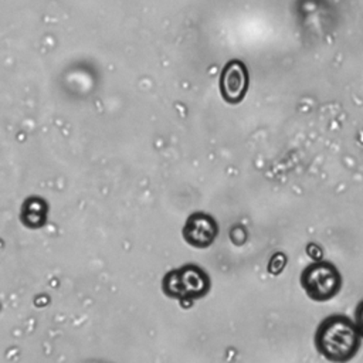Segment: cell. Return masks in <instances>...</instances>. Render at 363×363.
<instances>
[{
	"instance_id": "1",
	"label": "cell",
	"mask_w": 363,
	"mask_h": 363,
	"mask_svg": "<svg viewBox=\"0 0 363 363\" xmlns=\"http://www.w3.org/2000/svg\"><path fill=\"white\" fill-rule=\"evenodd\" d=\"M315 346L330 362H347L360 347V333L349 318L330 315L318 326Z\"/></svg>"
},
{
	"instance_id": "2",
	"label": "cell",
	"mask_w": 363,
	"mask_h": 363,
	"mask_svg": "<svg viewBox=\"0 0 363 363\" xmlns=\"http://www.w3.org/2000/svg\"><path fill=\"white\" fill-rule=\"evenodd\" d=\"M166 296L179 301H194L206 296L210 289V278L204 269L194 264H186L169 271L162 279Z\"/></svg>"
},
{
	"instance_id": "3",
	"label": "cell",
	"mask_w": 363,
	"mask_h": 363,
	"mask_svg": "<svg viewBox=\"0 0 363 363\" xmlns=\"http://www.w3.org/2000/svg\"><path fill=\"white\" fill-rule=\"evenodd\" d=\"M301 285L311 299L323 302L339 292L342 278L333 264L318 259L302 271Z\"/></svg>"
},
{
	"instance_id": "4",
	"label": "cell",
	"mask_w": 363,
	"mask_h": 363,
	"mask_svg": "<svg viewBox=\"0 0 363 363\" xmlns=\"http://www.w3.org/2000/svg\"><path fill=\"white\" fill-rule=\"evenodd\" d=\"M248 71L240 60L228 61L220 75V92L225 102L240 104L248 91Z\"/></svg>"
},
{
	"instance_id": "5",
	"label": "cell",
	"mask_w": 363,
	"mask_h": 363,
	"mask_svg": "<svg viewBox=\"0 0 363 363\" xmlns=\"http://www.w3.org/2000/svg\"><path fill=\"white\" fill-rule=\"evenodd\" d=\"M182 234L189 245L194 248H207L218 235V224L210 214L196 211L186 220Z\"/></svg>"
},
{
	"instance_id": "6",
	"label": "cell",
	"mask_w": 363,
	"mask_h": 363,
	"mask_svg": "<svg viewBox=\"0 0 363 363\" xmlns=\"http://www.w3.org/2000/svg\"><path fill=\"white\" fill-rule=\"evenodd\" d=\"M47 211L48 206L45 200L41 197H28L21 206L20 220L28 228H41L47 221Z\"/></svg>"
},
{
	"instance_id": "7",
	"label": "cell",
	"mask_w": 363,
	"mask_h": 363,
	"mask_svg": "<svg viewBox=\"0 0 363 363\" xmlns=\"http://www.w3.org/2000/svg\"><path fill=\"white\" fill-rule=\"evenodd\" d=\"M354 318H356V326L359 329V333L363 337V301L357 305L356 312H354Z\"/></svg>"
}]
</instances>
